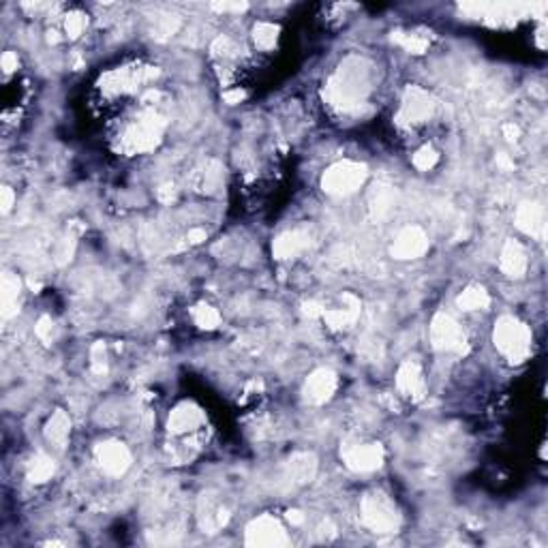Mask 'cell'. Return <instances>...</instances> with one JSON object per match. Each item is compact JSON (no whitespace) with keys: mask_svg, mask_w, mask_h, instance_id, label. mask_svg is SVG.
<instances>
[{"mask_svg":"<svg viewBox=\"0 0 548 548\" xmlns=\"http://www.w3.org/2000/svg\"><path fill=\"white\" fill-rule=\"evenodd\" d=\"M369 63L358 56H349L337 71V75L330 80L326 88V97L330 99L332 105L341 110H354L358 107L369 90H371V80H369Z\"/></svg>","mask_w":548,"mask_h":548,"instance_id":"6da1fadb","label":"cell"},{"mask_svg":"<svg viewBox=\"0 0 548 548\" xmlns=\"http://www.w3.org/2000/svg\"><path fill=\"white\" fill-rule=\"evenodd\" d=\"M495 345L510 362H522L531 349V332L514 317H501L495 326Z\"/></svg>","mask_w":548,"mask_h":548,"instance_id":"7a4b0ae2","label":"cell"},{"mask_svg":"<svg viewBox=\"0 0 548 548\" xmlns=\"http://www.w3.org/2000/svg\"><path fill=\"white\" fill-rule=\"evenodd\" d=\"M367 180V167L354 161H341L332 165L322 180V186L330 195H349L362 186Z\"/></svg>","mask_w":548,"mask_h":548,"instance_id":"3957f363","label":"cell"},{"mask_svg":"<svg viewBox=\"0 0 548 548\" xmlns=\"http://www.w3.org/2000/svg\"><path fill=\"white\" fill-rule=\"evenodd\" d=\"M362 520L375 533H392L399 529V514L386 495H369L362 501Z\"/></svg>","mask_w":548,"mask_h":548,"instance_id":"277c9868","label":"cell"},{"mask_svg":"<svg viewBox=\"0 0 548 548\" xmlns=\"http://www.w3.org/2000/svg\"><path fill=\"white\" fill-rule=\"evenodd\" d=\"M431 341L439 352H460L465 347V334L460 326L446 313L435 315L431 324Z\"/></svg>","mask_w":548,"mask_h":548,"instance_id":"5b68a950","label":"cell"},{"mask_svg":"<svg viewBox=\"0 0 548 548\" xmlns=\"http://www.w3.org/2000/svg\"><path fill=\"white\" fill-rule=\"evenodd\" d=\"M246 544L251 546H283L288 544L285 531L272 516H259L246 527Z\"/></svg>","mask_w":548,"mask_h":548,"instance_id":"8992f818","label":"cell"},{"mask_svg":"<svg viewBox=\"0 0 548 548\" xmlns=\"http://www.w3.org/2000/svg\"><path fill=\"white\" fill-rule=\"evenodd\" d=\"M433 110H435V103L428 93H424L422 88H409L405 93V101L399 118L403 122H424L433 116Z\"/></svg>","mask_w":548,"mask_h":548,"instance_id":"52a82bcc","label":"cell"},{"mask_svg":"<svg viewBox=\"0 0 548 548\" xmlns=\"http://www.w3.org/2000/svg\"><path fill=\"white\" fill-rule=\"evenodd\" d=\"M426 248H428L426 233L420 227H405L392 244V255L396 259H416L424 255Z\"/></svg>","mask_w":548,"mask_h":548,"instance_id":"ba28073f","label":"cell"},{"mask_svg":"<svg viewBox=\"0 0 548 548\" xmlns=\"http://www.w3.org/2000/svg\"><path fill=\"white\" fill-rule=\"evenodd\" d=\"M343 458L354 471H375L384 463V450L379 443L352 446L343 452Z\"/></svg>","mask_w":548,"mask_h":548,"instance_id":"9c48e42d","label":"cell"},{"mask_svg":"<svg viewBox=\"0 0 548 548\" xmlns=\"http://www.w3.org/2000/svg\"><path fill=\"white\" fill-rule=\"evenodd\" d=\"M97 460L103 467V471L112 475H120L131 465V452L118 441H105L97 448Z\"/></svg>","mask_w":548,"mask_h":548,"instance_id":"30bf717a","label":"cell"},{"mask_svg":"<svg viewBox=\"0 0 548 548\" xmlns=\"http://www.w3.org/2000/svg\"><path fill=\"white\" fill-rule=\"evenodd\" d=\"M337 384H339L337 375L330 369H320V371H315L307 379V384H305V399L309 403H313V405H322V403H326L334 394Z\"/></svg>","mask_w":548,"mask_h":548,"instance_id":"8fae6325","label":"cell"},{"mask_svg":"<svg viewBox=\"0 0 548 548\" xmlns=\"http://www.w3.org/2000/svg\"><path fill=\"white\" fill-rule=\"evenodd\" d=\"M396 388L413 399H422L424 396V379H422V371L418 367V362L407 360L401 364L399 373H396Z\"/></svg>","mask_w":548,"mask_h":548,"instance_id":"7c38bea8","label":"cell"},{"mask_svg":"<svg viewBox=\"0 0 548 548\" xmlns=\"http://www.w3.org/2000/svg\"><path fill=\"white\" fill-rule=\"evenodd\" d=\"M309 244H311L309 233L296 229V231H288V233H283V236H279L277 240H274L272 251L279 259H290V257L300 255L305 248H309Z\"/></svg>","mask_w":548,"mask_h":548,"instance_id":"4fadbf2b","label":"cell"},{"mask_svg":"<svg viewBox=\"0 0 548 548\" xmlns=\"http://www.w3.org/2000/svg\"><path fill=\"white\" fill-rule=\"evenodd\" d=\"M499 263H501V270L507 274V277L518 279V277H522L525 270H527V255H525V251H522V246L518 242L507 240L503 251H501Z\"/></svg>","mask_w":548,"mask_h":548,"instance_id":"5bb4252c","label":"cell"},{"mask_svg":"<svg viewBox=\"0 0 548 548\" xmlns=\"http://www.w3.org/2000/svg\"><path fill=\"white\" fill-rule=\"evenodd\" d=\"M204 422V413L191 405V403H182L178 405L172 413H169V431L172 433H186V431H193L197 428L199 424Z\"/></svg>","mask_w":548,"mask_h":548,"instance_id":"9a60e30c","label":"cell"},{"mask_svg":"<svg viewBox=\"0 0 548 548\" xmlns=\"http://www.w3.org/2000/svg\"><path fill=\"white\" fill-rule=\"evenodd\" d=\"M516 227L522 229L525 233L531 236H539L544 229V212L542 206H537L535 201H525L518 206L516 210Z\"/></svg>","mask_w":548,"mask_h":548,"instance_id":"2e32d148","label":"cell"},{"mask_svg":"<svg viewBox=\"0 0 548 548\" xmlns=\"http://www.w3.org/2000/svg\"><path fill=\"white\" fill-rule=\"evenodd\" d=\"M69 431H71L69 416L65 411H56L46 426V437H48V441H52L54 446L60 448V446H65V441L69 437Z\"/></svg>","mask_w":548,"mask_h":548,"instance_id":"e0dca14e","label":"cell"},{"mask_svg":"<svg viewBox=\"0 0 548 548\" xmlns=\"http://www.w3.org/2000/svg\"><path fill=\"white\" fill-rule=\"evenodd\" d=\"M288 467H290V478L294 482H307L315 473V456L313 454H296Z\"/></svg>","mask_w":548,"mask_h":548,"instance_id":"ac0fdd59","label":"cell"},{"mask_svg":"<svg viewBox=\"0 0 548 548\" xmlns=\"http://www.w3.org/2000/svg\"><path fill=\"white\" fill-rule=\"evenodd\" d=\"M456 305L463 311H478V309H486L490 305V298L482 288H469L458 296Z\"/></svg>","mask_w":548,"mask_h":548,"instance_id":"d6986e66","label":"cell"},{"mask_svg":"<svg viewBox=\"0 0 548 548\" xmlns=\"http://www.w3.org/2000/svg\"><path fill=\"white\" fill-rule=\"evenodd\" d=\"M18 294H20V279L7 272L3 277V313H5V317L14 315V305L18 302Z\"/></svg>","mask_w":548,"mask_h":548,"instance_id":"ffe728a7","label":"cell"},{"mask_svg":"<svg viewBox=\"0 0 548 548\" xmlns=\"http://www.w3.org/2000/svg\"><path fill=\"white\" fill-rule=\"evenodd\" d=\"M52 473H54V463L48 458V456H37L35 460H33V465H31V471H28V478L33 480V482H46V480H50L52 478Z\"/></svg>","mask_w":548,"mask_h":548,"instance_id":"44dd1931","label":"cell"},{"mask_svg":"<svg viewBox=\"0 0 548 548\" xmlns=\"http://www.w3.org/2000/svg\"><path fill=\"white\" fill-rule=\"evenodd\" d=\"M193 320H195V324H197L199 328H206V330L216 328L218 322H221L218 313H216L212 307H208V305H199V307L193 311Z\"/></svg>","mask_w":548,"mask_h":548,"instance_id":"7402d4cb","label":"cell"},{"mask_svg":"<svg viewBox=\"0 0 548 548\" xmlns=\"http://www.w3.org/2000/svg\"><path fill=\"white\" fill-rule=\"evenodd\" d=\"M394 39L407 50V52H413V54H422L428 46V41L420 35H413V33H396Z\"/></svg>","mask_w":548,"mask_h":548,"instance_id":"603a6c76","label":"cell"},{"mask_svg":"<svg viewBox=\"0 0 548 548\" xmlns=\"http://www.w3.org/2000/svg\"><path fill=\"white\" fill-rule=\"evenodd\" d=\"M279 37V28L274 24H257L255 26V43L259 48H272Z\"/></svg>","mask_w":548,"mask_h":548,"instance_id":"cb8c5ba5","label":"cell"},{"mask_svg":"<svg viewBox=\"0 0 548 548\" xmlns=\"http://www.w3.org/2000/svg\"><path fill=\"white\" fill-rule=\"evenodd\" d=\"M392 201H394L392 191H390L388 186H379V189L373 193V212H375L377 216H384V214L390 210Z\"/></svg>","mask_w":548,"mask_h":548,"instance_id":"d4e9b609","label":"cell"},{"mask_svg":"<svg viewBox=\"0 0 548 548\" xmlns=\"http://www.w3.org/2000/svg\"><path fill=\"white\" fill-rule=\"evenodd\" d=\"M439 161V154L431 148V146H424L422 150H418L416 152V157H413V165L418 167V169H422V172H426V169H431V167H435V163Z\"/></svg>","mask_w":548,"mask_h":548,"instance_id":"484cf974","label":"cell"},{"mask_svg":"<svg viewBox=\"0 0 548 548\" xmlns=\"http://www.w3.org/2000/svg\"><path fill=\"white\" fill-rule=\"evenodd\" d=\"M84 26H86V18L82 14H73V16L67 18V33H69V37H73V39L80 37Z\"/></svg>","mask_w":548,"mask_h":548,"instance_id":"4316f807","label":"cell"},{"mask_svg":"<svg viewBox=\"0 0 548 548\" xmlns=\"http://www.w3.org/2000/svg\"><path fill=\"white\" fill-rule=\"evenodd\" d=\"M52 320L50 317H41L39 324H37V334L43 339V341H52Z\"/></svg>","mask_w":548,"mask_h":548,"instance_id":"83f0119b","label":"cell"},{"mask_svg":"<svg viewBox=\"0 0 548 548\" xmlns=\"http://www.w3.org/2000/svg\"><path fill=\"white\" fill-rule=\"evenodd\" d=\"M3 69H5V73H11V71L18 69V56L14 52H7L3 56Z\"/></svg>","mask_w":548,"mask_h":548,"instance_id":"f1b7e54d","label":"cell"},{"mask_svg":"<svg viewBox=\"0 0 548 548\" xmlns=\"http://www.w3.org/2000/svg\"><path fill=\"white\" fill-rule=\"evenodd\" d=\"M11 204H14V191L9 186L3 189V210L9 212L11 210Z\"/></svg>","mask_w":548,"mask_h":548,"instance_id":"f546056e","label":"cell"},{"mask_svg":"<svg viewBox=\"0 0 548 548\" xmlns=\"http://www.w3.org/2000/svg\"><path fill=\"white\" fill-rule=\"evenodd\" d=\"M186 240H189L191 244H199L201 240H206V231H204V229H191L189 236H186Z\"/></svg>","mask_w":548,"mask_h":548,"instance_id":"4dcf8cb0","label":"cell"},{"mask_svg":"<svg viewBox=\"0 0 548 548\" xmlns=\"http://www.w3.org/2000/svg\"><path fill=\"white\" fill-rule=\"evenodd\" d=\"M214 9H218V11H242V9H246V5L244 3H236V5L223 3V5H214Z\"/></svg>","mask_w":548,"mask_h":548,"instance_id":"1f68e13d","label":"cell"},{"mask_svg":"<svg viewBox=\"0 0 548 548\" xmlns=\"http://www.w3.org/2000/svg\"><path fill=\"white\" fill-rule=\"evenodd\" d=\"M244 97V93L242 90H233V93H225V101L227 103H236V101H240Z\"/></svg>","mask_w":548,"mask_h":548,"instance_id":"d6a6232c","label":"cell"},{"mask_svg":"<svg viewBox=\"0 0 548 548\" xmlns=\"http://www.w3.org/2000/svg\"><path fill=\"white\" fill-rule=\"evenodd\" d=\"M288 518H290V522H294V525H300V522L305 520L302 512H298V510H294V512H288Z\"/></svg>","mask_w":548,"mask_h":548,"instance_id":"836d02e7","label":"cell"},{"mask_svg":"<svg viewBox=\"0 0 548 548\" xmlns=\"http://www.w3.org/2000/svg\"><path fill=\"white\" fill-rule=\"evenodd\" d=\"M497 163H499L501 167H505V169H510V167H512V163H510L505 157H499V159H497Z\"/></svg>","mask_w":548,"mask_h":548,"instance_id":"e575fe53","label":"cell"}]
</instances>
